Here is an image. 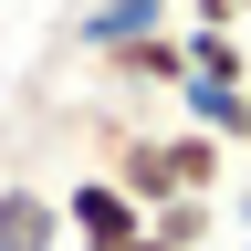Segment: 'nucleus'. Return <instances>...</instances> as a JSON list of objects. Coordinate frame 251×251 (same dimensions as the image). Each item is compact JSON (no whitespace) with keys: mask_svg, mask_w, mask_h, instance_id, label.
<instances>
[{"mask_svg":"<svg viewBox=\"0 0 251 251\" xmlns=\"http://www.w3.org/2000/svg\"><path fill=\"white\" fill-rule=\"evenodd\" d=\"M63 241H74V251H126V241H147V209L94 168V178L63 188Z\"/></svg>","mask_w":251,"mask_h":251,"instance_id":"f257e3e1","label":"nucleus"},{"mask_svg":"<svg viewBox=\"0 0 251 251\" xmlns=\"http://www.w3.org/2000/svg\"><path fill=\"white\" fill-rule=\"evenodd\" d=\"M94 74H105L115 94H178V84H188V31H147V42H115V52H94Z\"/></svg>","mask_w":251,"mask_h":251,"instance_id":"f03ea898","label":"nucleus"},{"mask_svg":"<svg viewBox=\"0 0 251 251\" xmlns=\"http://www.w3.org/2000/svg\"><path fill=\"white\" fill-rule=\"evenodd\" d=\"M147 31H178V0H84L74 52H115V42H147Z\"/></svg>","mask_w":251,"mask_h":251,"instance_id":"7ed1b4c3","label":"nucleus"},{"mask_svg":"<svg viewBox=\"0 0 251 251\" xmlns=\"http://www.w3.org/2000/svg\"><path fill=\"white\" fill-rule=\"evenodd\" d=\"M0 251H74L63 241V188H0Z\"/></svg>","mask_w":251,"mask_h":251,"instance_id":"20e7f679","label":"nucleus"},{"mask_svg":"<svg viewBox=\"0 0 251 251\" xmlns=\"http://www.w3.org/2000/svg\"><path fill=\"white\" fill-rule=\"evenodd\" d=\"M178 115L199 126V136H220V147H251V84H199L188 74L178 84Z\"/></svg>","mask_w":251,"mask_h":251,"instance_id":"39448f33","label":"nucleus"},{"mask_svg":"<svg viewBox=\"0 0 251 251\" xmlns=\"http://www.w3.org/2000/svg\"><path fill=\"white\" fill-rule=\"evenodd\" d=\"M188 74H199V84H251L241 31H188Z\"/></svg>","mask_w":251,"mask_h":251,"instance_id":"423d86ee","label":"nucleus"},{"mask_svg":"<svg viewBox=\"0 0 251 251\" xmlns=\"http://www.w3.org/2000/svg\"><path fill=\"white\" fill-rule=\"evenodd\" d=\"M147 230H157V241H168V251H199V241L220 230V220H209V199H168V209H157V220H147Z\"/></svg>","mask_w":251,"mask_h":251,"instance_id":"0eeeda50","label":"nucleus"},{"mask_svg":"<svg viewBox=\"0 0 251 251\" xmlns=\"http://www.w3.org/2000/svg\"><path fill=\"white\" fill-rule=\"evenodd\" d=\"M126 251H168V241H157V230H147V241H126Z\"/></svg>","mask_w":251,"mask_h":251,"instance_id":"6e6552de","label":"nucleus"},{"mask_svg":"<svg viewBox=\"0 0 251 251\" xmlns=\"http://www.w3.org/2000/svg\"><path fill=\"white\" fill-rule=\"evenodd\" d=\"M241 11H251V0H241Z\"/></svg>","mask_w":251,"mask_h":251,"instance_id":"1a4fd4ad","label":"nucleus"}]
</instances>
